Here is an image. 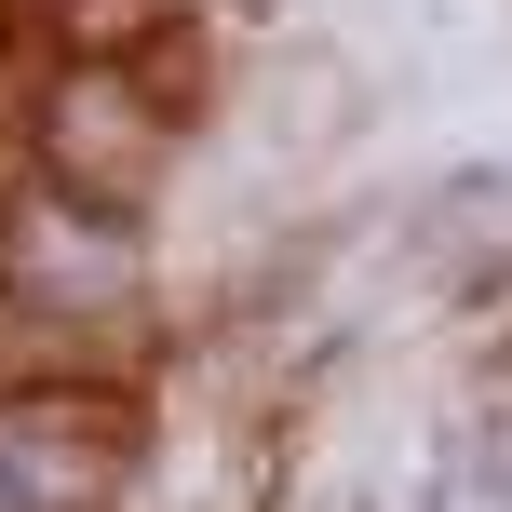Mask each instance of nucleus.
<instances>
[{
    "label": "nucleus",
    "mask_w": 512,
    "mask_h": 512,
    "mask_svg": "<svg viewBox=\"0 0 512 512\" xmlns=\"http://www.w3.org/2000/svg\"><path fill=\"white\" fill-rule=\"evenodd\" d=\"M27 270H41V283H122V243H81V230H27Z\"/></svg>",
    "instance_id": "obj_1"
}]
</instances>
